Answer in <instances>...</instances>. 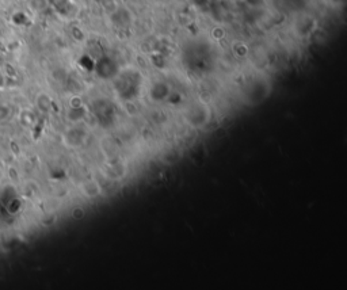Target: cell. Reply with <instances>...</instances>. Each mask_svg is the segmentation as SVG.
Masks as SVG:
<instances>
[]
</instances>
